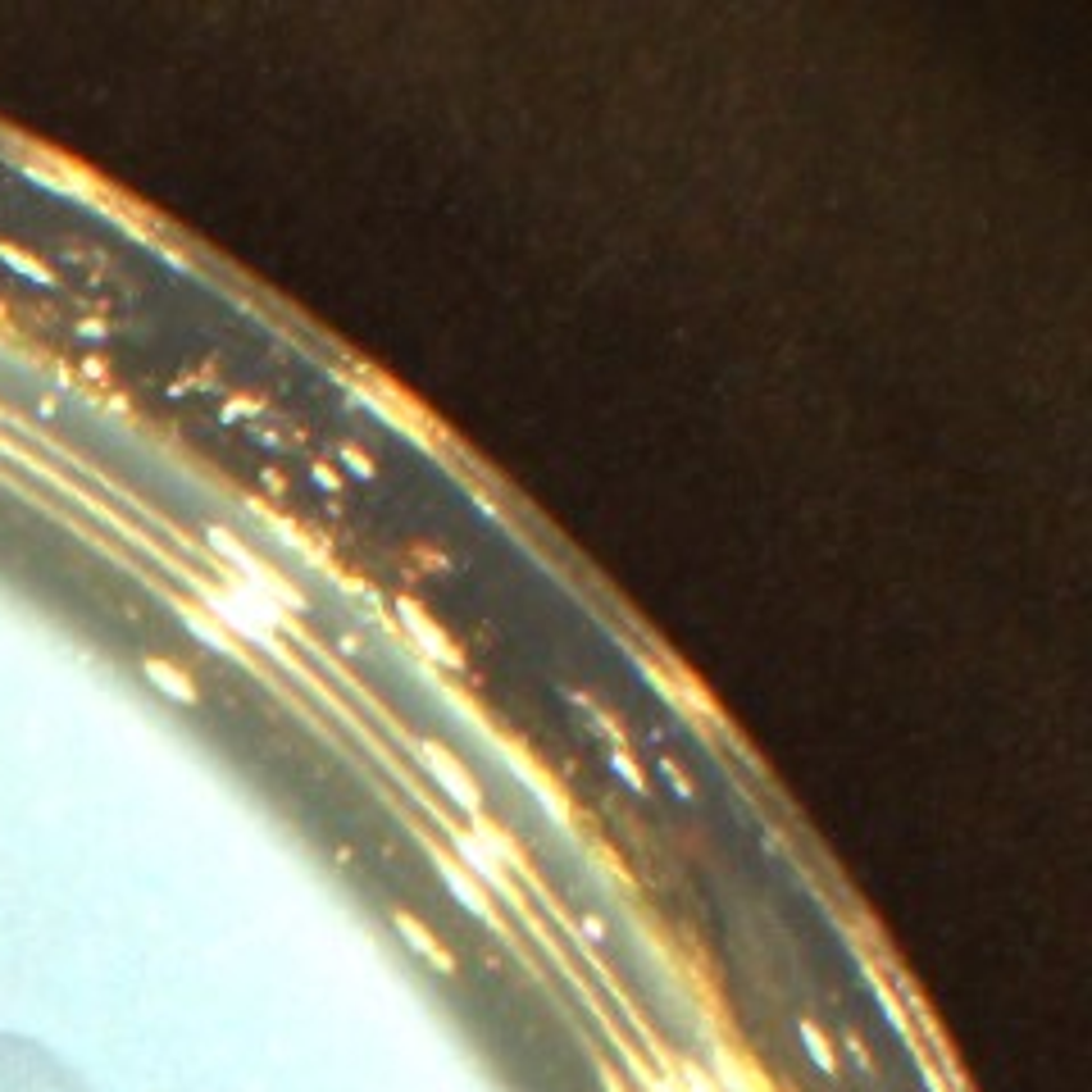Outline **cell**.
Masks as SVG:
<instances>
[{"instance_id": "6da1fadb", "label": "cell", "mask_w": 1092, "mask_h": 1092, "mask_svg": "<svg viewBox=\"0 0 1092 1092\" xmlns=\"http://www.w3.org/2000/svg\"><path fill=\"white\" fill-rule=\"evenodd\" d=\"M209 547L219 551L223 560L232 564L237 570V578H242V583H251L260 597H269L273 605H283V610H306V601H300V592L287 583L283 574H273L265 560L260 556H251V551H246L242 542H237V537L228 533V529H209Z\"/></svg>"}, {"instance_id": "7a4b0ae2", "label": "cell", "mask_w": 1092, "mask_h": 1092, "mask_svg": "<svg viewBox=\"0 0 1092 1092\" xmlns=\"http://www.w3.org/2000/svg\"><path fill=\"white\" fill-rule=\"evenodd\" d=\"M0 1092H73V1084L37 1051L0 1043Z\"/></svg>"}, {"instance_id": "3957f363", "label": "cell", "mask_w": 1092, "mask_h": 1092, "mask_svg": "<svg viewBox=\"0 0 1092 1092\" xmlns=\"http://www.w3.org/2000/svg\"><path fill=\"white\" fill-rule=\"evenodd\" d=\"M419 752H424V770L446 787V793H451L455 806H460V810H469V815H478L483 793H478V783H473L469 774H465V765H460V760H455L451 752H442L438 742H424Z\"/></svg>"}, {"instance_id": "277c9868", "label": "cell", "mask_w": 1092, "mask_h": 1092, "mask_svg": "<svg viewBox=\"0 0 1092 1092\" xmlns=\"http://www.w3.org/2000/svg\"><path fill=\"white\" fill-rule=\"evenodd\" d=\"M397 615H401V624H405V628H410V633L419 638V647H424V651L432 655V661H442L446 669H460V665H465V655H460V651L451 647V638H446L442 628H432V624H428V615L419 610L415 601L397 597Z\"/></svg>"}, {"instance_id": "5b68a950", "label": "cell", "mask_w": 1092, "mask_h": 1092, "mask_svg": "<svg viewBox=\"0 0 1092 1092\" xmlns=\"http://www.w3.org/2000/svg\"><path fill=\"white\" fill-rule=\"evenodd\" d=\"M141 674H147L164 696H174V701H182V706H196V696H201V692H196V683L182 674L178 665L160 661V655H147V661H141Z\"/></svg>"}, {"instance_id": "8992f818", "label": "cell", "mask_w": 1092, "mask_h": 1092, "mask_svg": "<svg viewBox=\"0 0 1092 1092\" xmlns=\"http://www.w3.org/2000/svg\"><path fill=\"white\" fill-rule=\"evenodd\" d=\"M178 615H182V624H187L192 633L205 642V647H215V651H223V655H237V642H232L228 633H223V628H219L215 620H209L205 610H196V605H178Z\"/></svg>"}, {"instance_id": "52a82bcc", "label": "cell", "mask_w": 1092, "mask_h": 1092, "mask_svg": "<svg viewBox=\"0 0 1092 1092\" xmlns=\"http://www.w3.org/2000/svg\"><path fill=\"white\" fill-rule=\"evenodd\" d=\"M432 861H438V874L446 878V888H451L473 915H488V897H483V888H478V884H469L465 870H460L455 861H446V856H432Z\"/></svg>"}, {"instance_id": "ba28073f", "label": "cell", "mask_w": 1092, "mask_h": 1092, "mask_svg": "<svg viewBox=\"0 0 1092 1092\" xmlns=\"http://www.w3.org/2000/svg\"><path fill=\"white\" fill-rule=\"evenodd\" d=\"M397 929H401V933H405V938H410V942H415V952H419V956H424V960H432V965H438V970H442V975H451V970H455V965H451V956H446V952H442V946H438V942H432V938H428V929H424V924H419V919H415V915H405V911H397Z\"/></svg>"}, {"instance_id": "9c48e42d", "label": "cell", "mask_w": 1092, "mask_h": 1092, "mask_svg": "<svg viewBox=\"0 0 1092 1092\" xmlns=\"http://www.w3.org/2000/svg\"><path fill=\"white\" fill-rule=\"evenodd\" d=\"M455 851H460V861H465L473 874H483V878H488V884H496V888H510L506 874H502V865H496L488 851L473 842V833H455Z\"/></svg>"}, {"instance_id": "30bf717a", "label": "cell", "mask_w": 1092, "mask_h": 1092, "mask_svg": "<svg viewBox=\"0 0 1092 1092\" xmlns=\"http://www.w3.org/2000/svg\"><path fill=\"white\" fill-rule=\"evenodd\" d=\"M610 770L620 774V779L633 787V793H647V779H642V770H638V760L624 752V742H615V752H610Z\"/></svg>"}, {"instance_id": "8fae6325", "label": "cell", "mask_w": 1092, "mask_h": 1092, "mask_svg": "<svg viewBox=\"0 0 1092 1092\" xmlns=\"http://www.w3.org/2000/svg\"><path fill=\"white\" fill-rule=\"evenodd\" d=\"M0 260H5L9 269H19V273H28V278H37V283H50L46 265H37V260H32L28 251H15V246H5V242H0Z\"/></svg>"}, {"instance_id": "7c38bea8", "label": "cell", "mask_w": 1092, "mask_h": 1092, "mask_svg": "<svg viewBox=\"0 0 1092 1092\" xmlns=\"http://www.w3.org/2000/svg\"><path fill=\"white\" fill-rule=\"evenodd\" d=\"M801 1038H806V1047L815 1051V1061H820L824 1070H828V1065H833V1056H828V1047H824V1038H820V1029H815V1024H801Z\"/></svg>"}, {"instance_id": "4fadbf2b", "label": "cell", "mask_w": 1092, "mask_h": 1092, "mask_svg": "<svg viewBox=\"0 0 1092 1092\" xmlns=\"http://www.w3.org/2000/svg\"><path fill=\"white\" fill-rule=\"evenodd\" d=\"M341 460L360 473V478H374V460L370 455H360V446H341Z\"/></svg>"}, {"instance_id": "5bb4252c", "label": "cell", "mask_w": 1092, "mask_h": 1092, "mask_svg": "<svg viewBox=\"0 0 1092 1092\" xmlns=\"http://www.w3.org/2000/svg\"><path fill=\"white\" fill-rule=\"evenodd\" d=\"M665 774H669V783L678 787V797H692V787L683 783V774H678V765H669V760H665Z\"/></svg>"}, {"instance_id": "9a60e30c", "label": "cell", "mask_w": 1092, "mask_h": 1092, "mask_svg": "<svg viewBox=\"0 0 1092 1092\" xmlns=\"http://www.w3.org/2000/svg\"><path fill=\"white\" fill-rule=\"evenodd\" d=\"M314 483H319V488H337V469L319 465V469H314Z\"/></svg>"}]
</instances>
